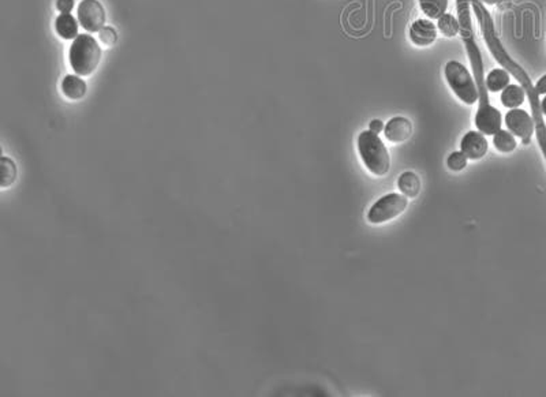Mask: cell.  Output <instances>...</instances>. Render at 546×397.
<instances>
[{
	"mask_svg": "<svg viewBox=\"0 0 546 397\" xmlns=\"http://www.w3.org/2000/svg\"><path fill=\"white\" fill-rule=\"evenodd\" d=\"M456 8H457V21H459V35L465 42L471 67H472V76L477 84L478 95H479V108L475 115V126L478 132L485 135H494L499 130H501L503 125V116L500 111L490 104L489 91L487 88V76L484 73V60L481 50L475 41L474 29H472V19H471V6L469 0H456Z\"/></svg>",
	"mask_w": 546,
	"mask_h": 397,
	"instance_id": "cell-1",
	"label": "cell"
},
{
	"mask_svg": "<svg viewBox=\"0 0 546 397\" xmlns=\"http://www.w3.org/2000/svg\"><path fill=\"white\" fill-rule=\"evenodd\" d=\"M358 151L363 164L373 175L384 176L388 173L391 168V157L378 134L370 130L360 132Z\"/></svg>",
	"mask_w": 546,
	"mask_h": 397,
	"instance_id": "cell-2",
	"label": "cell"
},
{
	"mask_svg": "<svg viewBox=\"0 0 546 397\" xmlns=\"http://www.w3.org/2000/svg\"><path fill=\"white\" fill-rule=\"evenodd\" d=\"M101 55V47L93 36L79 35L70 47V66L76 76H91L98 67Z\"/></svg>",
	"mask_w": 546,
	"mask_h": 397,
	"instance_id": "cell-3",
	"label": "cell"
},
{
	"mask_svg": "<svg viewBox=\"0 0 546 397\" xmlns=\"http://www.w3.org/2000/svg\"><path fill=\"white\" fill-rule=\"evenodd\" d=\"M444 74L450 88L459 100H462L467 105H472L478 101L479 95L475 79L471 76L466 66H463L457 60H451L445 64Z\"/></svg>",
	"mask_w": 546,
	"mask_h": 397,
	"instance_id": "cell-4",
	"label": "cell"
},
{
	"mask_svg": "<svg viewBox=\"0 0 546 397\" xmlns=\"http://www.w3.org/2000/svg\"><path fill=\"white\" fill-rule=\"evenodd\" d=\"M409 205L404 194L391 192L380 198L368 213V220L372 224H382L400 216Z\"/></svg>",
	"mask_w": 546,
	"mask_h": 397,
	"instance_id": "cell-5",
	"label": "cell"
},
{
	"mask_svg": "<svg viewBox=\"0 0 546 397\" xmlns=\"http://www.w3.org/2000/svg\"><path fill=\"white\" fill-rule=\"evenodd\" d=\"M78 22L91 33L100 32L106 23V10L103 4L98 0H82L78 6Z\"/></svg>",
	"mask_w": 546,
	"mask_h": 397,
	"instance_id": "cell-6",
	"label": "cell"
},
{
	"mask_svg": "<svg viewBox=\"0 0 546 397\" xmlns=\"http://www.w3.org/2000/svg\"><path fill=\"white\" fill-rule=\"evenodd\" d=\"M506 125L508 127L509 132H512L513 135L522 139V144L525 145L530 144L531 137L535 132V127H534L533 117L526 111L519 108L511 110L508 114L506 115Z\"/></svg>",
	"mask_w": 546,
	"mask_h": 397,
	"instance_id": "cell-7",
	"label": "cell"
},
{
	"mask_svg": "<svg viewBox=\"0 0 546 397\" xmlns=\"http://www.w3.org/2000/svg\"><path fill=\"white\" fill-rule=\"evenodd\" d=\"M462 153L470 160H479L488 153V141L481 132H469L460 142Z\"/></svg>",
	"mask_w": 546,
	"mask_h": 397,
	"instance_id": "cell-8",
	"label": "cell"
},
{
	"mask_svg": "<svg viewBox=\"0 0 546 397\" xmlns=\"http://www.w3.org/2000/svg\"><path fill=\"white\" fill-rule=\"evenodd\" d=\"M437 38V26L431 19H416L410 28V40L418 47L432 45Z\"/></svg>",
	"mask_w": 546,
	"mask_h": 397,
	"instance_id": "cell-9",
	"label": "cell"
},
{
	"mask_svg": "<svg viewBox=\"0 0 546 397\" xmlns=\"http://www.w3.org/2000/svg\"><path fill=\"white\" fill-rule=\"evenodd\" d=\"M384 132H384L385 138L389 142L400 144V142L407 141L411 137V134H413V123L407 117L396 116V117H392L385 125Z\"/></svg>",
	"mask_w": 546,
	"mask_h": 397,
	"instance_id": "cell-10",
	"label": "cell"
},
{
	"mask_svg": "<svg viewBox=\"0 0 546 397\" xmlns=\"http://www.w3.org/2000/svg\"><path fill=\"white\" fill-rule=\"evenodd\" d=\"M86 84L76 76H66L62 82V92L70 100H81L86 95Z\"/></svg>",
	"mask_w": 546,
	"mask_h": 397,
	"instance_id": "cell-11",
	"label": "cell"
},
{
	"mask_svg": "<svg viewBox=\"0 0 546 397\" xmlns=\"http://www.w3.org/2000/svg\"><path fill=\"white\" fill-rule=\"evenodd\" d=\"M78 23L76 19L70 14H60L55 21V29L57 35L64 40H76L78 35Z\"/></svg>",
	"mask_w": 546,
	"mask_h": 397,
	"instance_id": "cell-12",
	"label": "cell"
},
{
	"mask_svg": "<svg viewBox=\"0 0 546 397\" xmlns=\"http://www.w3.org/2000/svg\"><path fill=\"white\" fill-rule=\"evenodd\" d=\"M526 92L521 85H508L501 92V104L509 110L518 108L525 103Z\"/></svg>",
	"mask_w": 546,
	"mask_h": 397,
	"instance_id": "cell-13",
	"label": "cell"
},
{
	"mask_svg": "<svg viewBox=\"0 0 546 397\" xmlns=\"http://www.w3.org/2000/svg\"><path fill=\"white\" fill-rule=\"evenodd\" d=\"M397 188L407 198H414L421 191V180L414 172H404L397 180Z\"/></svg>",
	"mask_w": 546,
	"mask_h": 397,
	"instance_id": "cell-14",
	"label": "cell"
},
{
	"mask_svg": "<svg viewBox=\"0 0 546 397\" xmlns=\"http://www.w3.org/2000/svg\"><path fill=\"white\" fill-rule=\"evenodd\" d=\"M509 73L504 69H494L487 76V88L490 92H503L509 85Z\"/></svg>",
	"mask_w": 546,
	"mask_h": 397,
	"instance_id": "cell-15",
	"label": "cell"
},
{
	"mask_svg": "<svg viewBox=\"0 0 546 397\" xmlns=\"http://www.w3.org/2000/svg\"><path fill=\"white\" fill-rule=\"evenodd\" d=\"M419 7L429 19H438L447 13L448 0H419Z\"/></svg>",
	"mask_w": 546,
	"mask_h": 397,
	"instance_id": "cell-16",
	"label": "cell"
},
{
	"mask_svg": "<svg viewBox=\"0 0 546 397\" xmlns=\"http://www.w3.org/2000/svg\"><path fill=\"white\" fill-rule=\"evenodd\" d=\"M494 148L501 153H511L516 148V139L512 132L506 130H499L493 135Z\"/></svg>",
	"mask_w": 546,
	"mask_h": 397,
	"instance_id": "cell-17",
	"label": "cell"
},
{
	"mask_svg": "<svg viewBox=\"0 0 546 397\" xmlns=\"http://www.w3.org/2000/svg\"><path fill=\"white\" fill-rule=\"evenodd\" d=\"M17 175H18V170H17V166L16 163L3 156L1 157V188L6 189L8 186H11L16 180H17Z\"/></svg>",
	"mask_w": 546,
	"mask_h": 397,
	"instance_id": "cell-18",
	"label": "cell"
},
{
	"mask_svg": "<svg viewBox=\"0 0 546 397\" xmlns=\"http://www.w3.org/2000/svg\"><path fill=\"white\" fill-rule=\"evenodd\" d=\"M437 28L445 38H455L459 35L460 26L459 21L453 17V14H444L443 17L437 19Z\"/></svg>",
	"mask_w": 546,
	"mask_h": 397,
	"instance_id": "cell-19",
	"label": "cell"
},
{
	"mask_svg": "<svg viewBox=\"0 0 546 397\" xmlns=\"http://www.w3.org/2000/svg\"><path fill=\"white\" fill-rule=\"evenodd\" d=\"M447 166L450 170L455 171V172L465 170L467 166V157L462 151H453V154L448 157Z\"/></svg>",
	"mask_w": 546,
	"mask_h": 397,
	"instance_id": "cell-20",
	"label": "cell"
},
{
	"mask_svg": "<svg viewBox=\"0 0 546 397\" xmlns=\"http://www.w3.org/2000/svg\"><path fill=\"white\" fill-rule=\"evenodd\" d=\"M98 40L101 42V45L104 47H113L118 41V35L115 32V29L113 28H103L100 32H98Z\"/></svg>",
	"mask_w": 546,
	"mask_h": 397,
	"instance_id": "cell-21",
	"label": "cell"
},
{
	"mask_svg": "<svg viewBox=\"0 0 546 397\" xmlns=\"http://www.w3.org/2000/svg\"><path fill=\"white\" fill-rule=\"evenodd\" d=\"M57 8L62 14L72 13V10L74 8V0H57Z\"/></svg>",
	"mask_w": 546,
	"mask_h": 397,
	"instance_id": "cell-22",
	"label": "cell"
},
{
	"mask_svg": "<svg viewBox=\"0 0 546 397\" xmlns=\"http://www.w3.org/2000/svg\"><path fill=\"white\" fill-rule=\"evenodd\" d=\"M369 129H370V132H376V134H380V132H384V129H385V126H384V123H382L381 120H378V119H375V120H372V122H370V125H369Z\"/></svg>",
	"mask_w": 546,
	"mask_h": 397,
	"instance_id": "cell-23",
	"label": "cell"
},
{
	"mask_svg": "<svg viewBox=\"0 0 546 397\" xmlns=\"http://www.w3.org/2000/svg\"><path fill=\"white\" fill-rule=\"evenodd\" d=\"M535 89L538 92V95H546V74L537 82Z\"/></svg>",
	"mask_w": 546,
	"mask_h": 397,
	"instance_id": "cell-24",
	"label": "cell"
},
{
	"mask_svg": "<svg viewBox=\"0 0 546 397\" xmlns=\"http://www.w3.org/2000/svg\"><path fill=\"white\" fill-rule=\"evenodd\" d=\"M481 1H484V4H488V6H494V4H497L500 0H481Z\"/></svg>",
	"mask_w": 546,
	"mask_h": 397,
	"instance_id": "cell-25",
	"label": "cell"
},
{
	"mask_svg": "<svg viewBox=\"0 0 546 397\" xmlns=\"http://www.w3.org/2000/svg\"><path fill=\"white\" fill-rule=\"evenodd\" d=\"M541 108H542V114L546 116V96L544 97V100L541 101Z\"/></svg>",
	"mask_w": 546,
	"mask_h": 397,
	"instance_id": "cell-26",
	"label": "cell"
}]
</instances>
